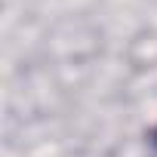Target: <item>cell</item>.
<instances>
[{"label":"cell","instance_id":"cell-1","mask_svg":"<svg viewBox=\"0 0 157 157\" xmlns=\"http://www.w3.org/2000/svg\"><path fill=\"white\" fill-rule=\"evenodd\" d=\"M154 142H157V132H154Z\"/></svg>","mask_w":157,"mask_h":157}]
</instances>
